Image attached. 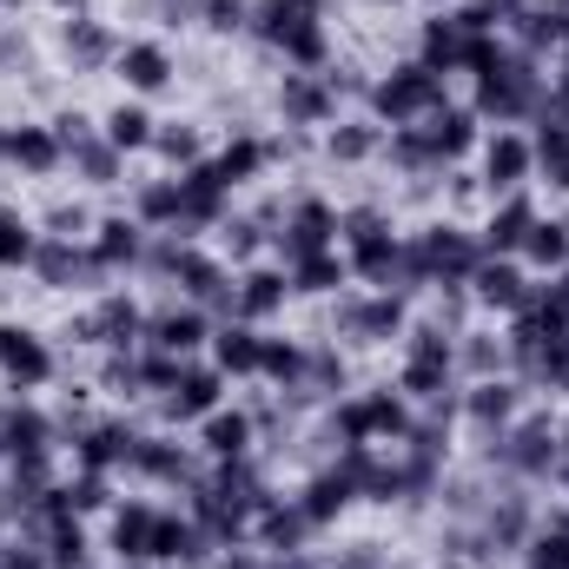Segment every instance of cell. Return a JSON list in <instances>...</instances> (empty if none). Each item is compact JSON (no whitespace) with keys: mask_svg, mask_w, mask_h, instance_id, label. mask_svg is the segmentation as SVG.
<instances>
[{"mask_svg":"<svg viewBox=\"0 0 569 569\" xmlns=\"http://www.w3.org/2000/svg\"><path fill=\"white\" fill-rule=\"evenodd\" d=\"M152 530H159V510L152 503H113V517H107V543H113V557L120 563H152Z\"/></svg>","mask_w":569,"mask_h":569,"instance_id":"obj_33","label":"cell"},{"mask_svg":"<svg viewBox=\"0 0 569 569\" xmlns=\"http://www.w3.org/2000/svg\"><path fill=\"white\" fill-rule=\"evenodd\" d=\"M120 569H146V563H120Z\"/></svg>","mask_w":569,"mask_h":569,"instance_id":"obj_62","label":"cell"},{"mask_svg":"<svg viewBox=\"0 0 569 569\" xmlns=\"http://www.w3.org/2000/svg\"><path fill=\"white\" fill-rule=\"evenodd\" d=\"M470 40H477V33L443 7V13H430L425 27H418V60H425L430 73H443V80H450V73H470Z\"/></svg>","mask_w":569,"mask_h":569,"instance_id":"obj_20","label":"cell"},{"mask_svg":"<svg viewBox=\"0 0 569 569\" xmlns=\"http://www.w3.org/2000/svg\"><path fill=\"white\" fill-rule=\"evenodd\" d=\"M67 338L73 345H100V351H140L146 345V311L133 291H107L93 311H80L73 325H67Z\"/></svg>","mask_w":569,"mask_h":569,"instance_id":"obj_5","label":"cell"},{"mask_svg":"<svg viewBox=\"0 0 569 569\" xmlns=\"http://www.w3.org/2000/svg\"><path fill=\"white\" fill-rule=\"evenodd\" d=\"M0 378H7V391L13 398H27V391H40L47 378H53V351H47V338L33 331V325H0Z\"/></svg>","mask_w":569,"mask_h":569,"instance_id":"obj_10","label":"cell"},{"mask_svg":"<svg viewBox=\"0 0 569 569\" xmlns=\"http://www.w3.org/2000/svg\"><path fill=\"white\" fill-rule=\"evenodd\" d=\"M113 73L127 80V93H133V100H146V93H166L179 67H172V47H166V40H120Z\"/></svg>","mask_w":569,"mask_h":569,"instance_id":"obj_24","label":"cell"},{"mask_svg":"<svg viewBox=\"0 0 569 569\" xmlns=\"http://www.w3.org/2000/svg\"><path fill=\"white\" fill-rule=\"evenodd\" d=\"M152 152H159L172 172H186V166H199V159H206V140H199V127H192V120H159Z\"/></svg>","mask_w":569,"mask_h":569,"instance_id":"obj_46","label":"cell"},{"mask_svg":"<svg viewBox=\"0 0 569 569\" xmlns=\"http://www.w3.org/2000/svg\"><path fill=\"white\" fill-rule=\"evenodd\" d=\"M60 503H67L73 517H93V510L113 503V477H100V470H73V477H60Z\"/></svg>","mask_w":569,"mask_h":569,"instance_id":"obj_49","label":"cell"},{"mask_svg":"<svg viewBox=\"0 0 569 569\" xmlns=\"http://www.w3.org/2000/svg\"><path fill=\"white\" fill-rule=\"evenodd\" d=\"M7 7H20V0H0V13H7Z\"/></svg>","mask_w":569,"mask_h":569,"instance_id":"obj_61","label":"cell"},{"mask_svg":"<svg viewBox=\"0 0 569 569\" xmlns=\"http://www.w3.org/2000/svg\"><path fill=\"white\" fill-rule=\"evenodd\" d=\"M133 219L146 232H172L179 226V172H152L133 186Z\"/></svg>","mask_w":569,"mask_h":569,"instance_id":"obj_38","label":"cell"},{"mask_svg":"<svg viewBox=\"0 0 569 569\" xmlns=\"http://www.w3.org/2000/svg\"><path fill=\"white\" fill-rule=\"evenodd\" d=\"M272 252H279V266H298L311 252H338V206L318 199V192L291 199L279 212V226H272Z\"/></svg>","mask_w":569,"mask_h":569,"instance_id":"obj_4","label":"cell"},{"mask_svg":"<svg viewBox=\"0 0 569 569\" xmlns=\"http://www.w3.org/2000/svg\"><path fill=\"white\" fill-rule=\"evenodd\" d=\"M146 345L152 351H172V358H199L212 345V318L192 305V298H172L159 311H146Z\"/></svg>","mask_w":569,"mask_h":569,"instance_id":"obj_11","label":"cell"},{"mask_svg":"<svg viewBox=\"0 0 569 569\" xmlns=\"http://www.w3.org/2000/svg\"><path fill=\"white\" fill-rule=\"evenodd\" d=\"M166 27H186V20H199V0H146Z\"/></svg>","mask_w":569,"mask_h":569,"instance_id":"obj_54","label":"cell"},{"mask_svg":"<svg viewBox=\"0 0 569 569\" xmlns=\"http://www.w3.org/2000/svg\"><path fill=\"white\" fill-rule=\"evenodd\" d=\"M127 470H140L146 483H172V490H192V483L206 477V463H199L179 437H140Z\"/></svg>","mask_w":569,"mask_h":569,"instance_id":"obj_19","label":"cell"},{"mask_svg":"<svg viewBox=\"0 0 569 569\" xmlns=\"http://www.w3.org/2000/svg\"><path fill=\"white\" fill-rule=\"evenodd\" d=\"M7 166H13V172H27V179H47V172H60V166H67V152H60V140H53V127L20 120V127H13V146H7Z\"/></svg>","mask_w":569,"mask_h":569,"instance_id":"obj_34","label":"cell"},{"mask_svg":"<svg viewBox=\"0 0 569 569\" xmlns=\"http://www.w3.org/2000/svg\"><path fill=\"white\" fill-rule=\"evenodd\" d=\"M311 20H325V0H252V27H246V33L279 53L284 40H291L298 27H311Z\"/></svg>","mask_w":569,"mask_h":569,"instance_id":"obj_32","label":"cell"},{"mask_svg":"<svg viewBox=\"0 0 569 569\" xmlns=\"http://www.w3.org/2000/svg\"><path fill=\"white\" fill-rule=\"evenodd\" d=\"M7 146H13V127H7V120H0V166H7Z\"/></svg>","mask_w":569,"mask_h":569,"instance_id":"obj_60","label":"cell"},{"mask_svg":"<svg viewBox=\"0 0 569 569\" xmlns=\"http://www.w3.org/2000/svg\"><path fill=\"white\" fill-rule=\"evenodd\" d=\"M557 483L569 490V430H563V457H557Z\"/></svg>","mask_w":569,"mask_h":569,"instance_id":"obj_58","label":"cell"},{"mask_svg":"<svg viewBox=\"0 0 569 569\" xmlns=\"http://www.w3.org/2000/svg\"><path fill=\"white\" fill-rule=\"evenodd\" d=\"M232 219V186L212 172V159H199V166H186L179 172V239H199V232H219Z\"/></svg>","mask_w":569,"mask_h":569,"instance_id":"obj_6","label":"cell"},{"mask_svg":"<svg viewBox=\"0 0 569 569\" xmlns=\"http://www.w3.org/2000/svg\"><path fill=\"white\" fill-rule=\"evenodd\" d=\"M411 331V298L398 291H338V338L351 345H391Z\"/></svg>","mask_w":569,"mask_h":569,"instance_id":"obj_3","label":"cell"},{"mask_svg":"<svg viewBox=\"0 0 569 569\" xmlns=\"http://www.w3.org/2000/svg\"><path fill=\"white\" fill-rule=\"evenodd\" d=\"M219 543L192 523V517H179V510H159V530H152V563L166 569H199L206 557H212Z\"/></svg>","mask_w":569,"mask_h":569,"instance_id":"obj_27","label":"cell"},{"mask_svg":"<svg viewBox=\"0 0 569 569\" xmlns=\"http://www.w3.org/2000/svg\"><path fill=\"white\" fill-rule=\"evenodd\" d=\"M47 7H60V13H87V0H47Z\"/></svg>","mask_w":569,"mask_h":569,"instance_id":"obj_59","label":"cell"},{"mask_svg":"<svg viewBox=\"0 0 569 569\" xmlns=\"http://www.w3.org/2000/svg\"><path fill=\"white\" fill-rule=\"evenodd\" d=\"M443 100H450V80L430 73L425 60H398V67H385V73L371 80V93H365V107H371L378 127H418V120L437 113Z\"/></svg>","mask_w":569,"mask_h":569,"instance_id":"obj_2","label":"cell"},{"mask_svg":"<svg viewBox=\"0 0 569 569\" xmlns=\"http://www.w3.org/2000/svg\"><path fill=\"white\" fill-rule=\"evenodd\" d=\"M523 569H569V503L537 517V530L523 543Z\"/></svg>","mask_w":569,"mask_h":569,"instance_id":"obj_43","label":"cell"},{"mask_svg":"<svg viewBox=\"0 0 569 569\" xmlns=\"http://www.w3.org/2000/svg\"><path fill=\"white\" fill-rule=\"evenodd\" d=\"M60 53H67L80 73H100V67L120 60V33H113L100 13H67V20H60Z\"/></svg>","mask_w":569,"mask_h":569,"instance_id":"obj_23","label":"cell"},{"mask_svg":"<svg viewBox=\"0 0 569 569\" xmlns=\"http://www.w3.org/2000/svg\"><path fill=\"white\" fill-rule=\"evenodd\" d=\"M266 166H272V140H259V133H246V127H239L232 140L212 152V172H219V179H226L232 192H239V186H252V179H259Z\"/></svg>","mask_w":569,"mask_h":569,"instance_id":"obj_35","label":"cell"},{"mask_svg":"<svg viewBox=\"0 0 569 569\" xmlns=\"http://www.w3.org/2000/svg\"><path fill=\"white\" fill-rule=\"evenodd\" d=\"M93 226H100V219H93L87 206H53V219H47L53 239H93Z\"/></svg>","mask_w":569,"mask_h":569,"instance_id":"obj_53","label":"cell"},{"mask_svg":"<svg viewBox=\"0 0 569 569\" xmlns=\"http://www.w3.org/2000/svg\"><path fill=\"white\" fill-rule=\"evenodd\" d=\"M259 378H272L279 391H291L305 378V338H279L266 331V351H259Z\"/></svg>","mask_w":569,"mask_h":569,"instance_id":"obj_47","label":"cell"},{"mask_svg":"<svg viewBox=\"0 0 569 569\" xmlns=\"http://www.w3.org/2000/svg\"><path fill=\"white\" fill-rule=\"evenodd\" d=\"M146 430L127 425V418H87V425L73 430V470H100V477H113V470H127L133 463V443H140Z\"/></svg>","mask_w":569,"mask_h":569,"instance_id":"obj_9","label":"cell"},{"mask_svg":"<svg viewBox=\"0 0 569 569\" xmlns=\"http://www.w3.org/2000/svg\"><path fill=\"white\" fill-rule=\"evenodd\" d=\"M0 430H7V463H13V457H47V450L60 443V425H53L33 398H7Z\"/></svg>","mask_w":569,"mask_h":569,"instance_id":"obj_30","label":"cell"},{"mask_svg":"<svg viewBox=\"0 0 569 569\" xmlns=\"http://www.w3.org/2000/svg\"><path fill=\"white\" fill-rule=\"evenodd\" d=\"M279 120H284V127H298V133L331 127V120H338V93H331V80H325V73H291V67H284Z\"/></svg>","mask_w":569,"mask_h":569,"instance_id":"obj_17","label":"cell"},{"mask_svg":"<svg viewBox=\"0 0 569 569\" xmlns=\"http://www.w3.org/2000/svg\"><path fill=\"white\" fill-rule=\"evenodd\" d=\"M351 503H365V490H358V477H351L345 457H331L325 470H311V483L298 490V510L311 517V530H331Z\"/></svg>","mask_w":569,"mask_h":569,"instance_id":"obj_15","label":"cell"},{"mask_svg":"<svg viewBox=\"0 0 569 569\" xmlns=\"http://www.w3.org/2000/svg\"><path fill=\"white\" fill-rule=\"evenodd\" d=\"M33 246H40V232L13 212V206H0V272H20V266H33Z\"/></svg>","mask_w":569,"mask_h":569,"instance_id":"obj_50","label":"cell"},{"mask_svg":"<svg viewBox=\"0 0 569 569\" xmlns=\"http://www.w3.org/2000/svg\"><path fill=\"white\" fill-rule=\"evenodd\" d=\"M259 443V418L246 405H219L212 418H199V457L206 463H232V457H252Z\"/></svg>","mask_w":569,"mask_h":569,"instance_id":"obj_21","label":"cell"},{"mask_svg":"<svg viewBox=\"0 0 569 569\" xmlns=\"http://www.w3.org/2000/svg\"><path fill=\"white\" fill-rule=\"evenodd\" d=\"M418 239H425V252H430V272H437V284H470V272L483 266V239H477L470 226H457V219L418 226Z\"/></svg>","mask_w":569,"mask_h":569,"instance_id":"obj_12","label":"cell"},{"mask_svg":"<svg viewBox=\"0 0 569 569\" xmlns=\"http://www.w3.org/2000/svg\"><path fill=\"white\" fill-rule=\"evenodd\" d=\"M503 40L543 60L550 47H563V40H569V0H530V7L503 27Z\"/></svg>","mask_w":569,"mask_h":569,"instance_id":"obj_29","label":"cell"},{"mask_svg":"<svg viewBox=\"0 0 569 569\" xmlns=\"http://www.w3.org/2000/svg\"><path fill=\"white\" fill-rule=\"evenodd\" d=\"M510 371V351L497 331H457V378H503Z\"/></svg>","mask_w":569,"mask_h":569,"instance_id":"obj_41","label":"cell"},{"mask_svg":"<svg viewBox=\"0 0 569 569\" xmlns=\"http://www.w3.org/2000/svg\"><path fill=\"white\" fill-rule=\"evenodd\" d=\"M27 272L47 284V291H87V284L107 279V266L93 259V246H87V239H53V232H40V246H33V266H27Z\"/></svg>","mask_w":569,"mask_h":569,"instance_id":"obj_7","label":"cell"},{"mask_svg":"<svg viewBox=\"0 0 569 569\" xmlns=\"http://www.w3.org/2000/svg\"><path fill=\"white\" fill-rule=\"evenodd\" d=\"M537 219H543V212H537V199H530V186H523V192H503V199L490 206V219L477 226V239H483V259H517Z\"/></svg>","mask_w":569,"mask_h":569,"instance_id":"obj_16","label":"cell"},{"mask_svg":"<svg viewBox=\"0 0 569 569\" xmlns=\"http://www.w3.org/2000/svg\"><path fill=\"white\" fill-rule=\"evenodd\" d=\"M530 179H537L530 133H517V127H497V133L483 140V192H490V199H503V192H523Z\"/></svg>","mask_w":569,"mask_h":569,"instance_id":"obj_14","label":"cell"},{"mask_svg":"<svg viewBox=\"0 0 569 569\" xmlns=\"http://www.w3.org/2000/svg\"><path fill=\"white\" fill-rule=\"evenodd\" d=\"M470 80H477L470 113H477V120H497V127H523V120H537V107H543V93H550L543 60L523 53V47H510V40H503Z\"/></svg>","mask_w":569,"mask_h":569,"instance_id":"obj_1","label":"cell"},{"mask_svg":"<svg viewBox=\"0 0 569 569\" xmlns=\"http://www.w3.org/2000/svg\"><path fill=\"white\" fill-rule=\"evenodd\" d=\"M490 7H497V13H503V27H510V20H517V13H523L530 0H490Z\"/></svg>","mask_w":569,"mask_h":569,"instance_id":"obj_57","label":"cell"},{"mask_svg":"<svg viewBox=\"0 0 569 569\" xmlns=\"http://www.w3.org/2000/svg\"><path fill=\"white\" fill-rule=\"evenodd\" d=\"M199 27H212V33H246V27H252V0H199Z\"/></svg>","mask_w":569,"mask_h":569,"instance_id":"obj_51","label":"cell"},{"mask_svg":"<svg viewBox=\"0 0 569 569\" xmlns=\"http://www.w3.org/2000/svg\"><path fill=\"white\" fill-rule=\"evenodd\" d=\"M7 60H27V40H20V33H0V67H7Z\"/></svg>","mask_w":569,"mask_h":569,"instance_id":"obj_56","label":"cell"},{"mask_svg":"<svg viewBox=\"0 0 569 569\" xmlns=\"http://www.w3.org/2000/svg\"><path fill=\"white\" fill-rule=\"evenodd\" d=\"M523 405H530V385L523 378H470L463 385V425L483 430V437H497V430H510L523 418Z\"/></svg>","mask_w":569,"mask_h":569,"instance_id":"obj_8","label":"cell"},{"mask_svg":"<svg viewBox=\"0 0 569 569\" xmlns=\"http://www.w3.org/2000/svg\"><path fill=\"white\" fill-rule=\"evenodd\" d=\"M311 537H318V530H311V517L298 510V497H266L259 517H252V543H259L266 557H298Z\"/></svg>","mask_w":569,"mask_h":569,"instance_id":"obj_18","label":"cell"},{"mask_svg":"<svg viewBox=\"0 0 569 569\" xmlns=\"http://www.w3.org/2000/svg\"><path fill=\"white\" fill-rule=\"evenodd\" d=\"M530 305H543V311H550L557 325H569V266H563V272H550V279H537Z\"/></svg>","mask_w":569,"mask_h":569,"instance_id":"obj_52","label":"cell"},{"mask_svg":"<svg viewBox=\"0 0 569 569\" xmlns=\"http://www.w3.org/2000/svg\"><path fill=\"white\" fill-rule=\"evenodd\" d=\"M284 298H291L284 266L259 259V266H246V272H239V318H246V325H272V318L284 311Z\"/></svg>","mask_w":569,"mask_h":569,"instance_id":"obj_31","label":"cell"},{"mask_svg":"<svg viewBox=\"0 0 569 569\" xmlns=\"http://www.w3.org/2000/svg\"><path fill=\"white\" fill-rule=\"evenodd\" d=\"M266 569H325V563H318V557H305V550H298V557H266Z\"/></svg>","mask_w":569,"mask_h":569,"instance_id":"obj_55","label":"cell"},{"mask_svg":"<svg viewBox=\"0 0 569 569\" xmlns=\"http://www.w3.org/2000/svg\"><path fill=\"white\" fill-rule=\"evenodd\" d=\"M537 133H530V152H537V172L550 179V192H569V127L563 120H530Z\"/></svg>","mask_w":569,"mask_h":569,"instance_id":"obj_42","label":"cell"},{"mask_svg":"<svg viewBox=\"0 0 569 569\" xmlns=\"http://www.w3.org/2000/svg\"><path fill=\"white\" fill-rule=\"evenodd\" d=\"M146 239H152V232H146L133 212H107V219L93 226V239H87V246H93V259H100V266H107V279H113V272H140Z\"/></svg>","mask_w":569,"mask_h":569,"instance_id":"obj_25","label":"cell"},{"mask_svg":"<svg viewBox=\"0 0 569 569\" xmlns=\"http://www.w3.org/2000/svg\"><path fill=\"white\" fill-rule=\"evenodd\" d=\"M517 259H523V272H537V279L563 272V266H569V219H537Z\"/></svg>","mask_w":569,"mask_h":569,"instance_id":"obj_40","label":"cell"},{"mask_svg":"<svg viewBox=\"0 0 569 569\" xmlns=\"http://www.w3.org/2000/svg\"><path fill=\"white\" fill-rule=\"evenodd\" d=\"M152 405H159L166 425H199V418H212V411L226 405V371H212V365L192 358V365L179 371V385H172L166 398H152Z\"/></svg>","mask_w":569,"mask_h":569,"instance_id":"obj_13","label":"cell"},{"mask_svg":"<svg viewBox=\"0 0 569 569\" xmlns=\"http://www.w3.org/2000/svg\"><path fill=\"white\" fill-rule=\"evenodd\" d=\"M67 166H73V179H87V186H120V179H127V152L107 140V133H87L80 146H67Z\"/></svg>","mask_w":569,"mask_h":569,"instance_id":"obj_37","label":"cell"},{"mask_svg":"<svg viewBox=\"0 0 569 569\" xmlns=\"http://www.w3.org/2000/svg\"><path fill=\"white\" fill-rule=\"evenodd\" d=\"M477 127H483V120H477L470 107H450V100H443L437 113H425V120H418V133L430 140L437 166H457L463 152H477V146H483V133H477Z\"/></svg>","mask_w":569,"mask_h":569,"instance_id":"obj_28","label":"cell"},{"mask_svg":"<svg viewBox=\"0 0 569 569\" xmlns=\"http://www.w3.org/2000/svg\"><path fill=\"white\" fill-rule=\"evenodd\" d=\"M284 279H291V298H331L351 284V266H345V252H311V259L284 266Z\"/></svg>","mask_w":569,"mask_h":569,"instance_id":"obj_39","label":"cell"},{"mask_svg":"<svg viewBox=\"0 0 569 569\" xmlns=\"http://www.w3.org/2000/svg\"><path fill=\"white\" fill-rule=\"evenodd\" d=\"M530 291H537V279L523 272V259H483L477 272H470V298L483 305V311H523L530 305Z\"/></svg>","mask_w":569,"mask_h":569,"instance_id":"obj_22","label":"cell"},{"mask_svg":"<svg viewBox=\"0 0 569 569\" xmlns=\"http://www.w3.org/2000/svg\"><path fill=\"white\" fill-rule=\"evenodd\" d=\"M378 7H398V0H378Z\"/></svg>","mask_w":569,"mask_h":569,"instance_id":"obj_63","label":"cell"},{"mask_svg":"<svg viewBox=\"0 0 569 569\" xmlns=\"http://www.w3.org/2000/svg\"><path fill=\"white\" fill-rule=\"evenodd\" d=\"M279 53H284V67H291V73H325V67H331V33H325V20L298 27Z\"/></svg>","mask_w":569,"mask_h":569,"instance_id":"obj_48","label":"cell"},{"mask_svg":"<svg viewBox=\"0 0 569 569\" xmlns=\"http://www.w3.org/2000/svg\"><path fill=\"white\" fill-rule=\"evenodd\" d=\"M325 152H331L338 166H365V159H378V152H385V127H378L371 113L331 120V127H325Z\"/></svg>","mask_w":569,"mask_h":569,"instance_id":"obj_36","label":"cell"},{"mask_svg":"<svg viewBox=\"0 0 569 569\" xmlns=\"http://www.w3.org/2000/svg\"><path fill=\"white\" fill-rule=\"evenodd\" d=\"M100 133L120 146V152H146V146H152V133H159V120L146 113V100H120V107L100 120Z\"/></svg>","mask_w":569,"mask_h":569,"instance_id":"obj_44","label":"cell"},{"mask_svg":"<svg viewBox=\"0 0 569 569\" xmlns=\"http://www.w3.org/2000/svg\"><path fill=\"white\" fill-rule=\"evenodd\" d=\"M212 371H226V385L232 378H259V351H266V325H246V318H226V325H212Z\"/></svg>","mask_w":569,"mask_h":569,"instance_id":"obj_26","label":"cell"},{"mask_svg":"<svg viewBox=\"0 0 569 569\" xmlns=\"http://www.w3.org/2000/svg\"><path fill=\"white\" fill-rule=\"evenodd\" d=\"M385 159H391L405 179H430V172H443V166H437V152H430V140L418 133V127H391V133H385Z\"/></svg>","mask_w":569,"mask_h":569,"instance_id":"obj_45","label":"cell"}]
</instances>
